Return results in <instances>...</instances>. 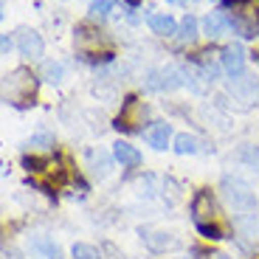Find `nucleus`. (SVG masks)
I'll return each instance as SVG.
<instances>
[{
  "mask_svg": "<svg viewBox=\"0 0 259 259\" xmlns=\"http://www.w3.org/2000/svg\"><path fill=\"white\" fill-rule=\"evenodd\" d=\"M220 192H223L226 203L231 206V211L237 214V217H242V214H253L256 197H253V189H251L248 181H242V178H237V175H226L220 181Z\"/></svg>",
  "mask_w": 259,
  "mask_h": 259,
  "instance_id": "f257e3e1",
  "label": "nucleus"
},
{
  "mask_svg": "<svg viewBox=\"0 0 259 259\" xmlns=\"http://www.w3.org/2000/svg\"><path fill=\"white\" fill-rule=\"evenodd\" d=\"M34 91H37V79L26 68L12 71L6 76V84H3V96L12 104H26V99H34Z\"/></svg>",
  "mask_w": 259,
  "mask_h": 259,
  "instance_id": "f03ea898",
  "label": "nucleus"
},
{
  "mask_svg": "<svg viewBox=\"0 0 259 259\" xmlns=\"http://www.w3.org/2000/svg\"><path fill=\"white\" fill-rule=\"evenodd\" d=\"M181 84H186V73L178 65L155 68V71H147V76H144V88L147 91H175Z\"/></svg>",
  "mask_w": 259,
  "mask_h": 259,
  "instance_id": "7ed1b4c3",
  "label": "nucleus"
},
{
  "mask_svg": "<svg viewBox=\"0 0 259 259\" xmlns=\"http://www.w3.org/2000/svg\"><path fill=\"white\" fill-rule=\"evenodd\" d=\"M228 93H231L242 107L256 102V93H259V82L256 76H248V73H240V76H231L228 82Z\"/></svg>",
  "mask_w": 259,
  "mask_h": 259,
  "instance_id": "20e7f679",
  "label": "nucleus"
},
{
  "mask_svg": "<svg viewBox=\"0 0 259 259\" xmlns=\"http://www.w3.org/2000/svg\"><path fill=\"white\" fill-rule=\"evenodd\" d=\"M220 65L228 76H240V73L245 71V48H242L240 42L226 46L223 48V57H220Z\"/></svg>",
  "mask_w": 259,
  "mask_h": 259,
  "instance_id": "39448f33",
  "label": "nucleus"
},
{
  "mask_svg": "<svg viewBox=\"0 0 259 259\" xmlns=\"http://www.w3.org/2000/svg\"><path fill=\"white\" fill-rule=\"evenodd\" d=\"M144 245H147L152 253H166V251L181 248V240H178L175 234H169V231H147L144 234Z\"/></svg>",
  "mask_w": 259,
  "mask_h": 259,
  "instance_id": "423d86ee",
  "label": "nucleus"
},
{
  "mask_svg": "<svg viewBox=\"0 0 259 259\" xmlns=\"http://www.w3.org/2000/svg\"><path fill=\"white\" fill-rule=\"evenodd\" d=\"M17 48H20V54H23V57L39 59V57H42V51H46V42H42V37H39L34 28H23V31H20V37H17Z\"/></svg>",
  "mask_w": 259,
  "mask_h": 259,
  "instance_id": "0eeeda50",
  "label": "nucleus"
},
{
  "mask_svg": "<svg viewBox=\"0 0 259 259\" xmlns=\"http://www.w3.org/2000/svg\"><path fill=\"white\" fill-rule=\"evenodd\" d=\"M234 28V20L228 17L226 12H208L206 17H203V34L206 37H223V34H228Z\"/></svg>",
  "mask_w": 259,
  "mask_h": 259,
  "instance_id": "6e6552de",
  "label": "nucleus"
},
{
  "mask_svg": "<svg viewBox=\"0 0 259 259\" xmlns=\"http://www.w3.org/2000/svg\"><path fill=\"white\" fill-rule=\"evenodd\" d=\"M28 248H31V253H37L39 259H62V248L54 242V237H48V234H34V237H28Z\"/></svg>",
  "mask_w": 259,
  "mask_h": 259,
  "instance_id": "1a4fd4ad",
  "label": "nucleus"
},
{
  "mask_svg": "<svg viewBox=\"0 0 259 259\" xmlns=\"http://www.w3.org/2000/svg\"><path fill=\"white\" fill-rule=\"evenodd\" d=\"M144 133V141L149 144L152 149H158V152H163V149L169 147V138H172V124L166 121H155L152 127L141 130Z\"/></svg>",
  "mask_w": 259,
  "mask_h": 259,
  "instance_id": "9d476101",
  "label": "nucleus"
},
{
  "mask_svg": "<svg viewBox=\"0 0 259 259\" xmlns=\"http://www.w3.org/2000/svg\"><path fill=\"white\" fill-rule=\"evenodd\" d=\"M113 161H116V158H110L104 149H88V169H91V175L99 178V181L110 175Z\"/></svg>",
  "mask_w": 259,
  "mask_h": 259,
  "instance_id": "9b49d317",
  "label": "nucleus"
},
{
  "mask_svg": "<svg viewBox=\"0 0 259 259\" xmlns=\"http://www.w3.org/2000/svg\"><path fill=\"white\" fill-rule=\"evenodd\" d=\"M113 158H116V163H121L124 169H136V166H141V152H138L133 144H127V141H116L113 144Z\"/></svg>",
  "mask_w": 259,
  "mask_h": 259,
  "instance_id": "f8f14e48",
  "label": "nucleus"
},
{
  "mask_svg": "<svg viewBox=\"0 0 259 259\" xmlns=\"http://www.w3.org/2000/svg\"><path fill=\"white\" fill-rule=\"evenodd\" d=\"M192 217H194V226H200L206 220H214V200L208 192H197L192 200Z\"/></svg>",
  "mask_w": 259,
  "mask_h": 259,
  "instance_id": "ddd939ff",
  "label": "nucleus"
},
{
  "mask_svg": "<svg viewBox=\"0 0 259 259\" xmlns=\"http://www.w3.org/2000/svg\"><path fill=\"white\" fill-rule=\"evenodd\" d=\"M147 26H149V31L158 34V37H178V23H175L172 14H149Z\"/></svg>",
  "mask_w": 259,
  "mask_h": 259,
  "instance_id": "4468645a",
  "label": "nucleus"
},
{
  "mask_svg": "<svg viewBox=\"0 0 259 259\" xmlns=\"http://www.w3.org/2000/svg\"><path fill=\"white\" fill-rule=\"evenodd\" d=\"M172 149H175L178 155H197L203 152V144L197 136H189V133H178L175 141H172Z\"/></svg>",
  "mask_w": 259,
  "mask_h": 259,
  "instance_id": "2eb2a0df",
  "label": "nucleus"
},
{
  "mask_svg": "<svg viewBox=\"0 0 259 259\" xmlns=\"http://www.w3.org/2000/svg\"><path fill=\"white\" fill-rule=\"evenodd\" d=\"M178 39H181V42H194V39H197V20H194L192 14H186V17L181 20V26H178Z\"/></svg>",
  "mask_w": 259,
  "mask_h": 259,
  "instance_id": "dca6fc26",
  "label": "nucleus"
},
{
  "mask_svg": "<svg viewBox=\"0 0 259 259\" xmlns=\"http://www.w3.org/2000/svg\"><path fill=\"white\" fill-rule=\"evenodd\" d=\"M42 79L51 84H59L65 79V65L62 62H46L42 65Z\"/></svg>",
  "mask_w": 259,
  "mask_h": 259,
  "instance_id": "f3484780",
  "label": "nucleus"
},
{
  "mask_svg": "<svg viewBox=\"0 0 259 259\" xmlns=\"http://www.w3.org/2000/svg\"><path fill=\"white\" fill-rule=\"evenodd\" d=\"M71 259H102V253H99V248L88 245V242H73Z\"/></svg>",
  "mask_w": 259,
  "mask_h": 259,
  "instance_id": "a211bd4d",
  "label": "nucleus"
},
{
  "mask_svg": "<svg viewBox=\"0 0 259 259\" xmlns=\"http://www.w3.org/2000/svg\"><path fill=\"white\" fill-rule=\"evenodd\" d=\"M237 161L259 172V149L256 147H248V144H245V147H240V152H237Z\"/></svg>",
  "mask_w": 259,
  "mask_h": 259,
  "instance_id": "6ab92c4d",
  "label": "nucleus"
},
{
  "mask_svg": "<svg viewBox=\"0 0 259 259\" xmlns=\"http://www.w3.org/2000/svg\"><path fill=\"white\" fill-rule=\"evenodd\" d=\"M110 12H113V0H93L91 3V20H107L110 17Z\"/></svg>",
  "mask_w": 259,
  "mask_h": 259,
  "instance_id": "aec40b11",
  "label": "nucleus"
},
{
  "mask_svg": "<svg viewBox=\"0 0 259 259\" xmlns=\"http://www.w3.org/2000/svg\"><path fill=\"white\" fill-rule=\"evenodd\" d=\"M197 231H200L203 237H208V240H223V228L214 226V223H200V226H197Z\"/></svg>",
  "mask_w": 259,
  "mask_h": 259,
  "instance_id": "412c9836",
  "label": "nucleus"
},
{
  "mask_svg": "<svg viewBox=\"0 0 259 259\" xmlns=\"http://www.w3.org/2000/svg\"><path fill=\"white\" fill-rule=\"evenodd\" d=\"M31 147H37V149H48V147H54V138L48 136V133H37V136H31Z\"/></svg>",
  "mask_w": 259,
  "mask_h": 259,
  "instance_id": "4be33fe9",
  "label": "nucleus"
},
{
  "mask_svg": "<svg viewBox=\"0 0 259 259\" xmlns=\"http://www.w3.org/2000/svg\"><path fill=\"white\" fill-rule=\"evenodd\" d=\"M0 48H3V57H9V51H12V39H9V34H3V39H0Z\"/></svg>",
  "mask_w": 259,
  "mask_h": 259,
  "instance_id": "5701e85b",
  "label": "nucleus"
},
{
  "mask_svg": "<svg viewBox=\"0 0 259 259\" xmlns=\"http://www.w3.org/2000/svg\"><path fill=\"white\" fill-rule=\"evenodd\" d=\"M3 259H23L14 248H3Z\"/></svg>",
  "mask_w": 259,
  "mask_h": 259,
  "instance_id": "b1692460",
  "label": "nucleus"
},
{
  "mask_svg": "<svg viewBox=\"0 0 259 259\" xmlns=\"http://www.w3.org/2000/svg\"><path fill=\"white\" fill-rule=\"evenodd\" d=\"M124 3H127V6H130V9H136V6H138V3H141V0H124Z\"/></svg>",
  "mask_w": 259,
  "mask_h": 259,
  "instance_id": "393cba45",
  "label": "nucleus"
},
{
  "mask_svg": "<svg viewBox=\"0 0 259 259\" xmlns=\"http://www.w3.org/2000/svg\"><path fill=\"white\" fill-rule=\"evenodd\" d=\"M208 259H228V256H223V253H214V256H208Z\"/></svg>",
  "mask_w": 259,
  "mask_h": 259,
  "instance_id": "a878e982",
  "label": "nucleus"
},
{
  "mask_svg": "<svg viewBox=\"0 0 259 259\" xmlns=\"http://www.w3.org/2000/svg\"><path fill=\"white\" fill-rule=\"evenodd\" d=\"M169 3H181V0H169Z\"/></svg>",
  "mask_w": 259,
  "mask_h": 259,
  "instance_id": "bb28decb",
  "label": "nucleus"
},
{
  "mask_svg": "<svg viewBox=\"0 0 259 259\" xmlns=\"http://www.w3.org/2000/svg\"><path fill=\"white\" fill-rule=\"evenodd\" d=\"M214 3H217V0H214Z\"/></svg>",
  "mask_w": 259,
  "mask_h": 259,
  "instance_id": "cd10ccee",
  "label": "nucleus"
}]
</instances>
